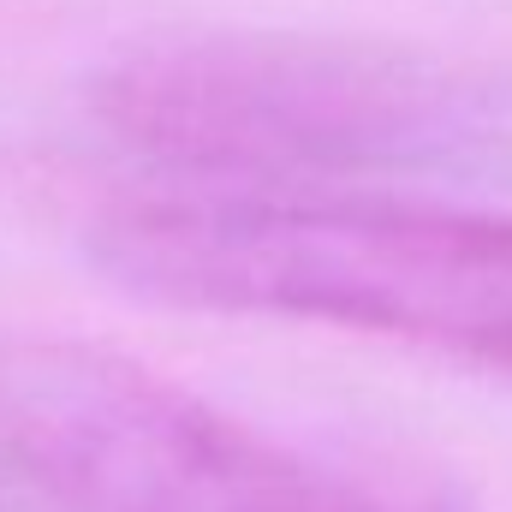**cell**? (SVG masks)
<instances>
[{"mask_svg": "<svg viewBox=\"0 0 512 512\" xmlns=\"http://www.w3.org/2000/svg\"><path fill=\"white\" fill-rule=\"evenodd\" d=\"M155 304L376 334L512 376V215L334 185H173L90 227Z\"/></svg>", "mask_w": 512, "mask_h": 512, "instance_id": "obj_1", "label": "cell"}, {"mask_svg": "<svg viewBox=\"0 0 512 512\" xmlns=\"http://www.w3.org/2000/svg\"><path fill=\"white\" fill-rule=\"evenodd\" d=\"M0 447L54 512H387L96 340L0 346Z\"/></svg>", "mask_w": 512, "mask_h": 512, "instance_id": "obj_2", "label": "cell"}, {"mask_svg": "<svg viewBox=\"0 0 512 512\" xmlns=\"http://www.w3.org/2000/svg\"><path fill=\"white\" fill-rule=\"evenodd\" d=\"M96 114L173 185H322L405 155L429 90L376 54L304 36H173L131 48L96 84Z\"/></svg>", "mask_w": 512, "mask_h": 512, "instance_id": "obj_3", "label": "cell"}]
</instances>
